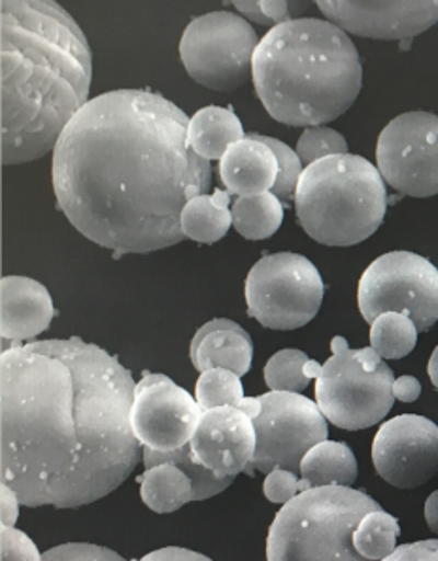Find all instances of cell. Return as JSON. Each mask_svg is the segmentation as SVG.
Wrapping results in <instances>:
<instances>
[{
	"label": "cell",
	"instance_id": "obj_17",
	"mask_svg": "<svg viewBox=\"0 0 438 561\" xmlns=\"http://www.w3.org/2000/svg\"><path fill=\"white\" fill-rule=\"evenodd\" d=\"M48 288L28 276H4L0 282V335L4 341H33L54 320Z\"/></svg>",
	"mask_w": 438,
	"mask_h": 561
},
{
	"label": "cell",
	"instance_id": "obj_36",
	"mask_svg": "<svg viewBox=\"0 0 438 561\" xmlns=\"http://www.w3.org/2000/svg\"><path fill=\"white\" fill-rule=\"evenodd\" d=\"M21 500L15 490L8 484H0V524L15 527L20 518Z\"/></svg>",
	"mask_w": 438,
	"mask_h": 561
},
{
	"label": "cell",
	"instance_id": "obj_44",
	"mask_svg": "<svg viewBox=\"0 0 438 561\" xmlns=\"http://www.w3.org/2000/svg\"><path fill=\"white\" fill-rule=\"evenodd\" d=\"M427 373H429L433 386L438 390V346L431 354V359H429V365H427Z\"/></svg>",
	"mask_w": 438,
	"mask_h": 561
},
{
	"label": "cell",
	"instance_id": "obj_31",
	"mask_svg": "<svg viewBox=\"0 0 438 561\" xmlns=\"http://www.w3.org/2000/svg\"><path fill=\"white\" fill-rule=\"evenodd\" d=\"M295 151H297L302 164L310 167L320 159L331 158V156H346L348 153V142L338 130L328 129V127L322 125V127L304 129Z\"/></svg>",
	"mask_w": 438,
	"mask_h": 561
},
{
	"label": "cell",
	"instance_id": "obj_10",
	"mask_svg": "<svg viewBox=\"0 0 438 561\" xmlns=\"http://www.w3.org/2000/svg\"><path fill=\"white\" fill-rule=\"evenodd\" d=\"M359 312L372 323L385 312L408 316L419 333L438 322V268L412 252H390L372 261L357 288Z\"/></svg>",
	"mask_w": 438,
	"mask_h": 561
},
{
	"label": "cell",
	"instance_id": "obj_20",
	"mask_svg": "<svg viewBox=\"0 0 438 561\" xmlns=\"http://www.w3.org/2000/svg\"><path fill=\"white\" fill-rule=\"evenodd\" d=\"M242 138H246L244 127L233 110L214 104L200 108L187 125V146L206 161L223 158Z\"/></svg>",
	"mask_w": 438,
	"mask_h": 561
},
{
	"label": "cell",
	"instance_id": "obj_19",
	"mask_svg": "<svg viewBox=\"0 0 438 561\" xmlns=\"http://www.w3.org/2000/svg\"><path fill=\"white\" fill-rule=\"evenodd\" d=\"M219 179L227 192L239 197L273 192L278 180V159L265 142L247 135L219 159Z\"/></svg>",
	"mask_w": 438,
	"mask_h": 561
},
{
	"label": "cell",
	"instance_id": "obj_22",
	"mask_svg": "<svg viewBox=\"0 0 438 561\" xmlns=\"http://www.w3.org/2000/svg\"><path fill=\"white\" fill-rule=\"evenodd\" d=\"M231 193L216 190L212 195H199L187 201L182 210V233L185 239L200 244H214L223 239L233 226V214L229 210Z\"/></svg>",
	"mask_w": 438,
	"mask_h": 561
},
{
	"label": "cell",
	"instance_id": "obj_6",
	"mask_svg": "<svg viewBox=\"0 0 438 561\" xmlns=\"http://www.w3.org/2000/svg\"><path fill=\"white\" fill-rule=\"evenodd\" d=\"M370 495L346 486L312 488L274 516L267 561H370L354 545L359 522L380 511Z\"/></svg>",
	"mask_w": 438,
	"mask_h": 561
},
{
	"label": "cell",
	"instance_id": "obj_11",
	"mask_svg": "<svg viewBox=\"0 0 438 561\" xmlns=\"http://www.w3.org/2000/svg\"><path fill=\"white\" fill-rule=\"evenodd\" d=\"M261 414L254 420L257 446L246 474L270 472L280 467L299 472L307 454L327 440V417L312 399L289 391H268L260 396Z\"/></svg>",
	"mask_w": 438,
	"mask_h": 561
},
{
	"label": "cell",
	"instance_id": "obj_34",
	"mask_svg": "<svg viewBox=\"0 0 438 561\" xmlns=\"http://www.w3.org/2000/svg\"><path fill=\"white\" fill-rule=\"evenodd\" d=\"M301 479L297 477V472L288 471L276 467L274 471L268 472L263 482V493L274 505H286L289 501L295 500L301 493Z\"/></svg>",
	"mask_w": 438,
	"mask_h": 561
},
{
	"label": "cell",
	"instance_id": "obj_14",
	"mask_svg": "<svg viewBox=\"0 0 438 561\" xmlns=\"http://www.w3.org/2000/svg\"><path fill=\"white\" fill-rule=\"evenodd\" d=\"M372 463L391 486H424L438 472V425L418 414L391 417L374 437Z\"/></svg>",
	"mask_w": 438,
	"mask_h": 561
},
{
	"label": "cell",
	"instance_id": "obj_37",
	"mask_svg": "<svg viewBox=\"0 0 438 561\" xmlns=\"http://www.w3.org/2000/svg\"><path fill=\"white\" fill-rule=\"evenodd\" d=\"M138 561H212L208 556L193 552L189 548L164 547L153 550Z\"/></svg>",
	"mask_w": 438,
	"mask_h": 561
},
{
	"label": "cell",
	"instance_id": "obj_28",
	"mask_svg": "<svg viewBox=\"0 0 438 561\" xmlns=\"http://www.w3.org/2000/svg\"><path fill=\"white\" fill-rule=\"evenodd\" d=\"M244 388L239 375L233 370L210 369L200 373L195 388V399L203 411H212L219 407H237L242 403Z\"/></svg>",
	"mask_w": 438,
	"mask_h": 561
},
{
	"label": "cell",
	"instance_id": "obj_23",
	"mask_svg": "<svg viewBox=\"0 0 438 561\" xmlns=\"http://www.w3.org/2000/svg\"><path fill=\"white\" fill-rule=\"evenodd\" d=\"M138 482L140 497L145 501L146 507L151 508L153 513H176L187 503H193L192 479L172 463H159L146 469Z\"/></svg>",
	"mask_w": 438,
	"mask_h": 561
},
{
	"label": "cell",
	"instance_id": "obj_3",
	"mask_svg": "<svg viewBox=\"0 0 438 561\" xmlns=\"http://www.w3.org/2000/svg\"><path fill=\"white\" fill-rule=\"evenodd\" d=\"M2 164L48 156L90 103L93 57L74 18L57 2L0 4Z\"/></svg>",
	"mask_w": 438,
	"mask_h": 561
},
{
	"label": "cell",
	"instance_id": "obj_42",
	"mask_svg": "<svg viewBox=\"0 0 438 561\" xmlns=\"http://www.w3.org/2000/svg\"><path fill=\"white\" fill-rule=\"evenodd\" d=\"M425 522L431 527V531L438 534V490L425 501Z\"/></svg>",
	"mask_w": 438,
	"mask_h": 561
},
{
	"label": "cell",
	"instance_id": "obj_25",
	"mask_svg": "<svg viewBox=\"0 0 438 561\" xmlns=\"http://www.w3.org/2000/svg\"><path fill=\"white\" fill-rule=\"evenodd\" d=\"M142 461H145L146 469H151L159 463H172V466L180 467L192 479L193 501L216 497L218 493L226 492L227 488L234 482V477H221V474L206 469L205 466H200L199 461L195 459L192 445H185L184 448L172 450V453H155V450L145 448Z\"/></svg>",
	"mask_w": 438,
	"mask_h": 561
},
{
	"label": "cell",
	"instance_id": "obj_15",
	"mask_svg": "<svg viewBox=\"0 0 438 561\" xmlns=\"http://www.w3.org/2000/svg\"><path fill=\"white\" fill-rule=\"evenodd\" d=\"M327 21L344 33L374 41H408L431 28L438 21V0L424 2H343L320 0Z\"/></svg>",
	"mask_w": 438,
	"mask_h": 561
},
{
	"label": "cell",
	"instance_id": "obj_21",
	"mask_svg": "<svg viewBox=\"0 0 438 561\" xmlns=\"http://www.w3.org/2000/svg\"><path fill=\"white\" fill-rule=\"evenodd\" d=\"M299 474L310 488H351L357 480V459L348 445L323 440L302 458Z\"/></svg>",
	"mask_w": 438,
	"mask_h": 561
},
{
	"label": "cell",
	"instance_id": "obj_38",
	"mask_svg": "<svg viewBox=\"0 0 438 561\" xmlns=\"http://www.w3.org/2000/svg\"><path fill=\"white\" fill-rule=\"evenodd\" d=\"M393 396H395V399H399V401H403V403H414V401H418L419 396H422V383H419L418 378L408 377V375L395 378V382H393Z\"/></svg>",
	"mask_w": 438,
	"mask_h": 561
},
{
	"label": "cell",
	"instance_id": "obj_35",
	"mask_svg": "<svg viewBox=\"0 0 438 561\" xmlns=\"http://www.w3.org/2000/svg\"><path fill=\"white\" fill-rule=\"evenodd\" d=\"M382 561H438V539L401 545Z\"/></svg>",
	"mask_w": 438,
	"mask_h": 561
},
{
	"label": "cell",
	"instance_id": "obj_2",
	"mask_svg": "<svg viewBox=\"0 0 438 561\" xmlns=\"http://www.w3.org/2000/svg\"><path fill=\"white\" fill-rule=\"evenodd\" d=\"M184 110L148 90L91 99L62 130L51 182L62 214L117 254L180 244L187 190L212 187L210 161L187 146Z\"/></svg>",
	"mask_w": 438,
	"mask_h": 561
},
{
	"label": "cell",
	"instance_id": "obj_1",
	"mask_svg": "<svg viewBox=\"0 0 438 561\" xmlns=\"http://www.w3.org/2000/svg\"><path fill=\"white\" fill-rule=\"evenodd\" d=\"M137 382L82 339L15 344L0 356V479L28 508H78L129 479Z\"/></svg>",
	"mask_w": 438,
	"mask_h": 561
},
{
	"label": "cell",
	"instance_id": "obj_9",
	"mask_svg": "<svg viewBox=\"0 0 438 561\" xmlns=\"http://www.w3.org/2000/svg\"><path fill=\"white\" fill-rule=\"evenodd\" d=\"M325 284L314 263L301 254L265 255L246 278L247 314L274 331H293L314 320Z\"/></svg>",
	"mask_w": 438,
	"mask_h": 561
},
{
	"label": "cell",
	"instance_id": "obj_8",
	"mask_svg": "<svg viewBox=\"0 0 438 561\" xmlns=\"http://www.w3.org/2000/svg\"><path fill=\"white\" fill-rule=\"evenodd\" d=\"M260 36L233 12H210L185 27L180 59L195 82L214 91H234L254 78Z\"/></svg>",
	"mask_w": 438,
	"mask_h": 561
},
{
	"label": "cell",
	"instance_id": "obj_4",
	"mask_svg": "<svg viewBox=\"0 0 438 561\" xmlns=\"http://www.w3.org/2000/svg\"><path fill=\"white\" fill-rule=\"evenodd\" d=\"M255 93L268 116L291 127H322L346 114L364 85L356 44L335 23L286 21L254 55Z\"/></svg>",
	"mask_w": 438,
	"mask_h": 561
},
{
	"label": "cell",
	"instance_id": "obj_16",
	"mask_svg": "<svg viewBox=\"0 0 438 561\" xmlns=\"http://www.w3.org/2000/svg\"><path fill=\"white\" fill-rule=\"evenodd\" d=\"M189 445L200 466L237 479L254 459L257 435L244 412L237 407H219L205 411Z\"/></svg>",
	"mask_w": 438,
	"mask_h": 561
},
{
	"label": "cell",
	"instance_id": "obj_7",
	"mask_svg": "<svg viewBox=\"0 0 438 561\" xmlns=\"http://www.w3.org/2000/svg\"><path fill=\"white\" fill-rule=\"evenodd\" d=\"M331 350L333 356L315 377V403L323 416L346 432L380 424L395 403L393 370L383 363L377 373H367L344 336H335Z\"/></svg>",
	"mask_w": 438,
	"mask_h": 561
},
{
	"label": "cell",
	"instance_id": "obj_30",
	"mask_svg": "<svg viewBox=\"0 0 438 561\" xmlns=\"http://www.w3.org/2000/svg\"><path fill=\"white\" fill-rule=\"evenodd\" d=\"M250 137L265 142L278 159V180H276L273 187L274 195L281 203H289V201L295 199L297 185H299V180H301L302 172H304V164L297 156V151L280 142L278 138L265 137V135H257V133H252Z\"/></svg>",
	"mask_w": 438,
	"mask_h": 561
},
{
	"label": "cell",
	"instance_id": "obj_13",
	"mask_svg": "<svg viewBox=\"0 0 438 561\" xmlns=\"http://www.w3.org/2000/svg\"><path fill=\"white\" fill-rule=\"evenodd\" d=\"M203 414L197 399L166 375H145L137 382L130 422L145 448L155 453L184 448L192 443Z\"/></svg>",
	"mask_w": 438,
	"mask_h": 561
},
{
	"label": "cell",
	"instance_id": "obj_27",
	"mask_svg": "<svg viewBox=\"0 0 438 561\" xmlns=\"http://www.w3.org/2000/svg\"><path fill=\"white\" fill-rule=\"evenodd\" d=\"M399 535L401 526L397 518L380 508L367 514L364 520L359 522L354 535V545L357 552L367 560L382 561L395 552Z\"/></svg>",
	"mask_w": 438,
	"mask_h": 561
},
{
	"label": "cell",
	"instance_id": "obj_43",
	"mask_svg": "<svg viewBox=\"0 0 438 561\" xmlns=\"http://www.w3.org/2000/svg\"><path fill=\"white\" fill-rule=\"evenodd\" d=\"M261 399L260 398H244L242 399V403L239 404V411L244 412L252 422H254L255 417L261 414Z\"/></svg>",
	"mask_w": 438,
	"mask_h": 561
},
{
	"label": "cell",
	"instance_id": "obj_24",
	"mask_svg": "<svg viewBox=\"0 0 438 561\" xmlns=\"http://www.w3.org/2000/svg\"><path fill=\"white\" fill-rule=\"evenodd\" d=\"M233 226L244 239L265 240L273 237L284 221V206L273 192L239 197L234 201Z\"/></svg>",
	"mask_w": 438,
	"mask_h": 561
},
{
	"label": "cell",
	"instance_id": "obj_41",
	"mask_svg": "<svg viewBox=\"0 0 438 561\" xmlns=\"http://www.w3.org/2000/svg\"><path fill=\"white\" fill-rule=\"evenodd\" d=\"M354 356H356L357 362L364 365V369L367 373H377L380 367L383 365V359L378 354L377 350L369 346V348L354 350Z\"/></svg>",
	"mask_w": 438,
	"mask_h": 561
},
{
	"label": "cell",
	"instance_id": "obj_12",
	"mask_svg": "<svg viewBox=\"0 0 438 561\" xmlns=\"http://www.w3.org/2000/svg\"><path fill=\"white\" fill-rule=\"evenodd\" d=\"M383 182L408 197L438 195V116L404 112L383 127L377 145Z\"/></svg>",
	"mask_w": 438,
	"mask_h": 561
},
{
	"label": "cell",
	"instance_id": "obj_45",
	"mask_svg": "<svg viewBox=\"0 0 438 561\" xmlns=\"http://www.w3.org/2000/svg\"><path fill=\"white\" fill-rule=\"evenodd\" d=\"M320 369H322V363L315 362V359H310L309 363H307V367H304V375L310 378V380H315V377H318V373H320Z\"/></svg>",
	"mask_w": 438,
	"mask_h": 561
},
{
	"label": "cell",
	"instance_id": "obj_26",
	"mask_svg": "<svg viewBox=\"0 0 438 561\" xmlns=\"http://www.w3.org/2000/svg\"><path fill=\"white\" fill-rule=\"evenodd\" d=\"M419 331L408 316L385 312L370 323V346L382 359H401L418 343Z\"/></svg>",
	"mask_w": 438,
	"mask_h": 561
},
{
	"label": "cell",
	"instance_id": "obj_32",
	"mask_svg": "<svg viewBox=\"0 0 438 561\" xmlns=\"http://www.w3.org/2000/svg\"><path fill=\"white\" fill-rule=\"evenodd\" d=\"M42 561H129L110 548L91 542H69L49 548L42 556Z\"/></svg>",
	"mask_w": 438,
	"mask_h": 561
},
{
	"label": "cell",
	"instance_id": "obj_40",
	"mask_svg": "<svg viewBox=\"0 0 438 561\" xmlns=\"http://www.w3.org/2000/svg\"><path fill=\"white\" fill-rule=\"evenodd\" d=\"M261 10L265 12L268 20L273 21L274 27L293 20L291 14V2H261Z\"/></svg>",
	"mask_w": 438,
	"mask_h": 561
},
{
	"label": "cell",
	"instance_id": "obj_33",
	"mask_svg": "<svg viewBox=\"0 0 438 561\" xmlns=\"http://www.w3.org/2000/svg\"><path fill=\"white\" fill-rule=\"evenodd\" d=\"M41 552L28 535L15 527L0 529V561H42Z\"/></svg>",
	"mask_w": 438,
	"mask_h": 561
},
{
	"label": "cell",
	"instance_id": "obj_29",
	"mask_svg": "<svg viewBox=\"0 0 438 561\" xmlns=\"http://www.w3.org/2000/svg\"><path fill=\"white\" fill-rule=\"evenodd\" d=\"M310 357L301 350L286 348L274 354L265 365V382L270 391H289L301 393L309 388L310 378L304 375V367Z\"/></svg>",
	"mask_w": 438,
	"mask_h": 561
},
{
	"label": "cell",
	"instance_id": "obj_5",
	"mask_svg": "<svg viewBox=\"0 0 438 561\" xmlns=\"http://www.w3.org/2000/svg\"><path fill=\"white\" fill-rule=\"evenodd\" d=\"M295 210L304 233L325 247H356L377 233L388 210L382 174L369 159L331 156L304 167Z\"/></svg>",
	"mask_w": 438,
	"mask_h": 561
},
{
	"label": "cell",
	"instance_id": "obj_39",
	"mask_svg": "<svg viewBox=\"0 0 438 561\" xmlns=\"http://www.w3.org/2000/svg\"><path fill=\"white\" fill-rule=\"evenodd\" d=\"M233 7L244 20L260 23L263 27H274L273 21L268 20L265 12L261 10V2H244V0H239V2H233Z\"/></svg>",
	"mask_w": 438,
	"mask_h": 561
},
{
	"label": "cell",
	"instance_id": "obj_18",
	"mask_svg": "<svg viewBox=\"0 0 438 561\" xmlns=\"http://www.w3.org/2000/svg\"><path fill=\"white\" fill-rule=\"evenodd\" d=\"M189 356L199 373L210 369L233 370L244 377L252 369L254 343L246 329L227 318H216L195 333Z\"/></svg>",
	"mask_w": 438,
	"mask_h": 561
}]
</instances>
